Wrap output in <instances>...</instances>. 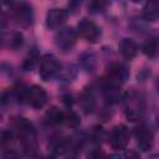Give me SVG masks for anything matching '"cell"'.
Returning a JSON list of instances; mask_svg holds the SVG:
<instances>
[{
  "label": "cell",
  "instance_id": "1",
  "mask_svg": "<svg viewBox=\"0 0 159 159\" xmlns=\"http://www.w3.org/2000/svg\"><path fill=\"white\" fill-rule=\"evenodd\" d=\"M14 130L15 135L19 139L22 152L26 157L35 158L37 155V137L34 124L24 117H16L14 119Z\"/></svg>",
  "mask_w": 159,
  "mask_h": 159
},
{
  "label": "cell",
  "instance_id": "2",
  "mask_svg": "<svg viewBox=\"0 0 159 159\" xmlns=\"http://www.w3.org/2000/svg\"><path fill=\"white\" fill-rule=\"evenodd\" d=\"M124 114L128 120L138 122L145 113V99L137 91H129L123 96Z\"/></svg>",
  "mask_w": 159,
  "mask_h": 159
},
{
  "label": "cell",
  "instance_id": "3",
  "mask_svg": "<svg viewBox=\"0 0 159 159\" xmlns=\"http://www.w3.org/2000/svg\"><path fill=\"white\" fill-rule=\"evenodd\" d=\"M61 67L62 66L56 58V56H53L52 53H46L40 60V77L43 81H50L60 75Z\"/></svg>",
  "mask_w": 159,
  "mask_h": 159
},
{
  "label": "cell",
  "instance_id": "4",
  "mask_svg": "<svg viewBox=\"0 0 159 159\" xmlns=\"http://www.w3.org/2000/svg\"><path fill=\"white\" fill-rule=\"evenodd\" d=\"M11 5V14L12 19L21 26L26 27L30 26L34 21V10L32 6L27 2H12Z\"/></svg>",
  "mask_w": 159,
  "mask_h": 159
},
{
  "label": "cell",
  "instance_id": "5",
  "mask_svg": "<svg viewBox=\"0 0 159 159\" xmlns=\"http://www.w3.org/2000/svg\"><path fill=\"white\" fill-rule=\"evenodd\" d=\"M129 140H130V132L125 125L118 124L111 129L108 142L113 149H117V150L125 149Z\"/></svg>",
  "mask_w": 159,
  "mask_h": 159
},
{
  "label": "cell",
  "instance_id": "6",
  "mask_svg": "<svg viewBox=\"0 0 159 159\" xmlns=\"http://www.w3.org/2000/svg\"><path fill=\"white\" fill-rule=\"evenodd\" d=\"M77 34L91 43H96L102 36L101 27L94 21L88 19H82L77 24Z\"/></svg>",
  "mask_w": 159,
  "mask_h": 159
},
{
  "label": "cell",
  "instance_id": "7",
  "mask_svg": "<svg viewBox=\"0 0 159 159\" xmlns=\"http://www.w3.org/2000/svg\"><path fill=\"white\" fill-rule=\"evenodd\" d=\"M77 35H78L77 30H75L73 27H70V26L62 27L57 31L55 36V45L61 51H70L76 45Z\"/></svg>",
  "mask_w": 159,
  "mask_h": 159
},
{
  "label": "cell",
  "instance_id": "8",
  "mask_svg": "<svg viewBox=\"0 0 159 159\" xmlns=\"http://www.w3.org/2000/svg\"><path fill=\"white\" fill-rule=\"evenodd\" d=\"M134 138L138 148L142 152H148L154 145V134L145 124H140L134 129Z\"/></svg>",
  "mask_w": 159,
  "mask_h": 159
},
{
  "label": "cell",
  "instance_id": "9",
  "mask_svg": "<svg viewBox=\"0 0 159 159\" xmlns=\"http://www.w3.org/2000/svg\"><path fill=\"white\" fill-rule=\"evenodd\" d=\"M128 76H129L128 67L125 65H123V63L116 62V63H112L108 67L107 75H106V77H104L103 81L109 82V83H113V84L122 86V83L125 82V80L128 78Z\"/></svg>",
  "mask_w": 159,
  "mask_h": 159
},
{
  "label": "cell",
  "instance_id": "10",
  "mask_svg": "<svg viewBox=\"0 0 159 159\" xmlns=\"http://www.w3.org/2000/svg\"><path fill=\"white\" fill-rule=\"evenodd\" d=\"M48 101V94L46 89L39 84H32L27 89L26 103H29L35 109H41Z\"/></svg>",
  "mask_w": 159,
  "mask_h": 159
},
{
  "label": "cell",
  "instance_id": "11",
  "mask_svg": "<svg viewBox=\"0 0 159 159\" xmlns=\"http://www.w3.org/2000/svg\"><path fill=\"white\" fill-rule=\"evenodd\" d=\"M67 16H68L67 10L60 7H52L46 12V19H45L46 26L51 30L58 29L66 22Z\"/></svg>",
  "mask_w": 159,
  "mask_h": 159
},
{
  "label": "cell",
  "instance_id": "12",
  "mask_svg": "<svg viewBox=\"0 0 159 159\" xmlns=\"http://www.w3.org/2000/svg\"><path fill=\"white\" fill-rule=\"evenodd\" d=\"M118 50H119V53L122 55L123 58L130 61V60H133L138 55L139 46H138V43L133 39L123 37L119 41V43H118Z\"/></svg>",
  "mask_w": 159,
  "mask_h": 159
},
{
  "label": "cell",
  "instance_id": "13",
  "mask_svg": "<svg viewBox=\"0 0 159 159\" xmlns=\"http://www.w3.org/2000/svg\"><path fill=\"white\" fill-rule=\"evenodd\" d=\"M102 92H103V96H104L106 101L109 104L118 103L120 101V98H122L120 86H118V84H113V83L103 81V83H102Z\"/></svg>",
  "mask_w": 159,
  "mask_h": 159
},
{
  "label": "cell",
  "instance_id": "14",
  "mask_svg": "<svg viewBox=\"0 0 159 159\" xmlns=\"http://www.w3.org/2000/svg\"><path fill=\"white\" fill-rule=\"evenodd\" d=\"M80 106L83 109L84 113H91L94 109L96 106V101H94V96L93 92L91 89H84L81 94H80Z\"/></svg>",
  "mask_w": 159,
  "mask_h": 159
},
{
  "label": "cell",
  "instance_id": "15",
  "mask_svg": "<svg viewBox=\"0 0 159 159\" xmlns=\"http://www.w3.org/2000/svg\"><path fill=\"white\" fill-rule=\"evenodd\" d=\"M80 65L81 67L87 71V72H93L96 68H97V65H98V61H97V57L94 53L92 52H84L82 53L80 57Z\"/></svg>",
  "mask_w": 159,
  "mask_h": 159
},
{
  "label": "cell",
  "instance_id": "16",
  "mask_svg": "<svg viewBox=\"0 0 159 159\" xmlns=\"http://www.w3.org/2000/svg\"><path fill=\"white\" fill-rule=\"evenodd\" d=\"M63 117H65V112H62L60 108H57L55 106L48 108L46 114H45L47 123H50L52 125H57V124L63 123Z\"/></svg>",
  "mask_w": 159,
  "mask_h": 159
},
{
  "label": "cell",
  "instance_id": "17",
  "mask_svg": "<svg viewBox=\"0 0 159 159\" xmlns=\"http://www.w3.org/2000/svg\"><path fill=\"white\" fill-rule=\"evenodd\" d=\"M71 148H72V142L70 138H58L52 144V149L56 155L66 154L67 152H70Z\"/></svg>",
  "mask_w": 159,
  "mask_h": 159
},
{
  "label": "cell",
  "instance_id": "18",
  "mask_svg": "<svg viewBox=\"0 0 159 159\" xmlns=\"http://www.w3.org/2000/svg\"><path fill=\"white\" fill-rule=\"evenodd\" d=\"M143 16L145 20L155 21L159 17V2L157 1H149L143 7Z\"/></svg>",
  "mask_w": 159,
  "mask_h": 159
},
{
  "label": "cell",
  "instance_id": "19",
  "mask_svg": "<svg viewBox=\"0 0 159 159\" xmlns=\"http://www.w3.org/2000/svg\"><path fill=\"white\" fill-rule=\"evenodd\" d=\"M142 51L148 57H154L159 51V40L157 37H149L142 45Z\"/></svg>",
  "mask_w": 159,
  "mask_h": 159
},
{
  "label": "cell",
  "instance_id": "20",
  "mask_svg": "<svg viewBox=\"0 0 159 159\" xmlns=\"http://www.w3.org/2000/svg\"><path fill=\"white\" fill-rule=\"evenodd\" d=\"M40 56H39V52H37V50L36 48H32L29 53H27V56L25 57V60H24V63H22V67H24V70L25 71H31L37 63H40Z\"/></svg>",
  "mask_w": 159,
  "mask_h": 159
},
{
  "label": "cell",
  "instance_id": "21",
  "mask_svg": "<svg viewBox=\"0 0 159 159\" xmlns=\"http://www.w3.org/2000/svg\"><path fill=\"white\" fill-rule=\"evenodd\" d=\"M5 41H7V46L12 50H17L24 45V36L21 32H12L7 36V40H2V42L5 43Z\"/></svg>",
  "mask_w": 159,
  "mask_h": 159
},
{
  "label": "cell",
  "instance_id": "22",
  "mask_svg": "<svg viewBox=\"0 0 159 159\" xmlns=\"http://www.w3.org/2000/svg\"><path fill=\"white\" fill-rule=\"evenodd\" d=\"M63 123L70 127V128H76L78 127V124L81 123V119H80V116L75 112V111H67L65 112V117H63Z\"/></svg>",
  "mask_w": 159,
  "mask_h": 159
},
{
  "label": "cell",
  "instance_id": "23",
  "mask_svg": "<svg viewBox=\"0 0 159 159\" xmlns=\"http://www.w3.org/2000/svg\"><path fill=\"white\" fill-rule=\"evenodd\" d=\"M107 2H104V1H92V2H89V5H88V10H89V12H92V14H99V12H103L104 10H106V7H107Z\"/></svg>",
  "mask_w": 159,
  "mask_h": 159
},
{
  "label": "cell",
  "instance_id": "24",
  "mask_svg": "<svg viewBox=\"0 0 159 159\" xmlns=\"http://www.w3.org/2000/svg\"><path fill=\"white\" fill-rule=\"evenodd\" d=\"M106 154L101 150V149H98V148H96V149H93V150H91L89 153H88V159H106Z\"/></svg>",
  "mask_w": 159,
  "mask_h": 159
},
{
  "label": "cell",
  "instance_id": "25",
  "mask_svg": "<svg viewBox=\"0 0 159 159\" xmlns=\"http://www.w3.org/2000/svg\"><path fill=\"white\" fill-rule=\"evenodd\" d=\"M123 159H142L140 154L134 149H125L123 154Z\"/></svg>",
  "mask_w": 159,
  "mask_h": 159
},
{
  "label": "cell",
  "instance_id": "26",
  "mask_svg": "<svg viewBox=\"0 0 159 159\" xmlns=\"http://www.w3.org/2000/svg\"><path fill=\"white\" fill-rule=\"evenodd\" d=\"M1 159H20V158H19V155H17V153H16L15 150L9 149V150H5V152L2 153Z\"/></svg>",
  "mask_w": 159,
  "mask_h": 159
},
{
  "label": "cell",
  "instance_id": "27",
  "mask_svg": "<svg viewBox=\"0 0 159 159\" xmlns=\"http://www.w3.org/2000/svg\"><path fill=\"white\" fill-rule=\"evenodd\" d=\"M106 159H120V157L117 154H111V155H107Z\"/></svg>",
  "mask_w": 159,
  "mask_h": 159
},
{
  "label": "cell",
  "instance_id": "28",
  "mask_svg": "<svg viewBox=\"0 0 159 159\" xmlns=\"http://www.w3.org/2000/svg\"><path fill=\"white\" fill-rule=\"evenodd\" d=\"M148 159H159V153H155V154H152Z\"/></svg>",
  "mask_w": 159,
  "mask_h": 159
},
{
  "label": "cell",
  "instance_id": "29",
  "mask_svg": "<svg viewBox=\"0 0 159 159\" xmlns=\"http://www.w3.org/2000/svg\"><path fill=\"white\" fill-rule=\"evenodd\" d=\"M157 124H158V127H159V109H158V112H157Z\"/></svg>",
  "mask_w": 159,
  "mask_h": 159
},
{
  "label": "cell",
  "instance_id": "30",
  "mask_svg": "<svg viewBox=\"0 0 159 159\" xmlns=\"http://www.w3.org/2000/svg\"><path fill=\"white\" fill-rule=\"evenodd\" d=\"M157 88H158V91H159V78H158V81H157Z\"/></svg>",
  "mask_w": 159,
  "mask_h": 159
}]
</instances>
